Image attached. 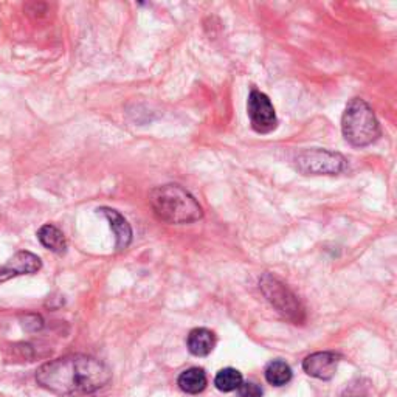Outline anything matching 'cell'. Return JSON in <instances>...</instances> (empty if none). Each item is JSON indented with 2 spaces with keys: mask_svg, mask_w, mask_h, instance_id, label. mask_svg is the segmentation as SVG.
Listing matches in <instances>:
<instances>
[{
  "mask_svg": "<svg viewBox=\"0 0 397 397\" xmlns=\"http://www.w3.org/2000/svg\"><path fill=\"white\" fill-rule=\"evenodd\" d=\"M112 379L106 364L92 355L75 354L48 361L38 369L36 382L47 391L62 397L96 393Z\"/></svg>",
  "mask_w": 397,
  "mask_h": 397,
  "instance_id": "1",
  "label": "cell"
},
{
  "mask_svg": "<svg viewBox=\"0 0 397 397\" xmlns=\"http://www.w3.org/2000/svg\"><path fill=\"white\" fill-rule=\"evenodd\" d=\"M154 214L166 224H191L204 218V210L190 191L176 183L154 188L149 193Z\"/></svg>",
  "mask_w": 397,
  "mask_h": 397,
  "instance_id": "2",
  "label": "cell"
},
{
  "mask_svg": "<svg viewBox=\"0 0 397 397\" xmlns=\"http://www.w3.org/2000/svg\"><path fill=\"white\" fill-rule=\"evenodd\" d=\"M341 134L354 148H365L379 140L380 124L365 100L352 98L346 104L341 117Z\"/></svg>",
  "mask_w": 397,
  "mask_h": 397,
  "instance_id": "3",
  "label": "cell"
},
{
  "mask_svg": "<svg viewBox=\"0 0 397 397\" xmlns=\"http://www.w3.org/2000/svg\"><path fill=\"white\" fill-rule=\"evenodd\" d=\"M260 287L264 297L269 299V303L274 306L285 320H289V322L294 324H301L304 322V306L294 292L281 280H278L276 276L270 274H264L260 280Z\"/></svg>",
  "mask_w": 397,
  "mask_h": 397,
  "instance_id": "4",
  "label": "cell"
},
{
  "mask_svg": "<svg viewBox=\"0 0 397 397\" xmlns=\"http://www.w3.org/2000/svg\"><path fill=\"white\" fill-rule=\"evenodd\" d=\"M294 162L303 176H338L347 168V160L340 152L320 148L298 152Z\"/></svg>",
  "mask_w": 397,
  "mask_h": 397,
  "instance_id": "5",
  "label": "cell"
},
{
  "mask_svg": "<svg viewBox=\"0 0 397 397\" xmlns=\"http://www.w3.org/2000/svg\"><path fill=\"white\" fill-rule=\"evenodd\" d=\"M247 114L250 118L252 129L257 134H270L278 126V118L274 104L261 90L253 89L248 95Z\"/></svg>",
  "mask_w": 397,
  "mask_h": 397,
  "instance_id": "6",
  "label": "cell"
},
{
  "mask_svg": "<svg viewBox=\"0 0 397 397\" xmlns=\"http://www.w3.org/2000/svg\"><path fill=\"white\" fill-rule=\"evenodd\" d=\"M338 361L340 355L336 352H313L303 360V369L310 377L320 380H331L337 373Z\"/></svg>",
  "mask_w": 397,
  "mask_h": 397,
  "instance_id": "7",
  "label": "cell"
},
{
  "mask_svg": "<svg viewBox=\"0 0 397 397\" xmlns=\"http://www.w3.org/2000/svg\"><path fill=\"white\" fill-rule=\"evenodd\" d=\"M43 267L40 257L30 252H17L11 260L0 266V283H5L20 275H33Z\"/></svg>",
  "mask_w": 397,
  "mask_h": 397,
  "instance_id": "8",
  "label": "cell"
},
{
  "mask_svg": "<svg viewBox=\"0 0 397 397\" xmlns=\"http://www.w3.org/2000/svg\"><path fill=\"white\" fill-rule=\"evenodd\" d=\"M101 213L104 218L109 220L110 228L114 230L115 233V246L118 252H123L129 247V244L132 242V228L129 225V222L123 218V216L118 213L117 210L107 207H101L96 210Z\"/></svg>",
  "mask_w": 397,
  "mask_h": 397,
  "instance_id": "9",
  "label": "cell"
},
{
  "mask_svg": "<svg viewBox=\"0 0 397 397\" xmlns=\"http://www.w3.org/2000/svg\"><path fill=\"white\" fill-rule=\"evenodd\" d=\"M186 346L188 351L196 357H207L214 350L216 336L207 327H196L188 334Z\"/></svg>",
  "mask_w": 397,
  "mask_h": 397,
  "instance_id": "10",
  "label": "cell"
},
{
  "mask_svg": "<svg viewBox=\"0 0 397 397\" xmlns=\"http://www.w3.org/2000/svg\"><path fill=\"white\" fill-rule=\"evenodd\" d=\"M38 239L43 246L53 253L62 255L67 250V241L64 233L53 224H45L39 228Z\"/></svg>",
  "mask_w": 397,
  "mask_h": 397,
  "instance_id": "11",
  "label": "cell"
},
{
  "mask_svg": "<svg viewBox=\"0 0 397 397\" xmlns=\"http://www.w3.org/2000/svg\"><path fill=\"white\" fill-rule=\"evenodd\" d=\"M177 383L186 394H199L207 388V374L202 368H190L179 375Z\"/></svg>",
  "mask_w": 397,
  "mask_h": 397,
  "instance_id": "12",
  "label": "cell"
},
{
  "mask_svg": "<svg viewBox=\"0 0 397 397\" xmlns=\"http://www.w3.org/2000/svg\"><path fill=\"white\" fill-rule=\"evenodd\" d=\"M266 380L274 387L287 385L292 380V368L283 360L270 361L266 368Z\"/></svg>",
  "mask_w": 397,
  "mask_h": 397,
  "instance_id": "13",
  "label": "cell"
},
{
  "mask_svg": "<svg viewBox=\"0 0 397 397\" xmlns=\"http://www.w3.org/2000/svg\"><path fill=\"white\" fill-rule=\"evenodd\" d=\"M214 385L222 393L236 391L242 385V374L234 368H224L216 374Z\"/></svg>",
  "mask_w": 397,
  "mask_h": 397,
  "instance_id": "14",
  "label": "cell"
},
{
  "mask_svg": "<svg viewBox=\"0 0 397 397\" xmlns=\"http://www.w3.org/2000/svg\"><path fill=\"white\" fill-rule=\"evenodd\" d=\"M22 326L27 331L38 332L44 327V322L40 315H36V313H27L25 317H22Z\"/></svg>",
  "mask_w": 397,
  "mask_h": 397,
  "instance_id": "15",
  "label": "cell"
},
{
  "mask_svg": "<svg viewBox=\"0 0 397 397\" xmlns=\"http://www.w3.org/2000/svg\"><path fill=\"white\" fill-rule=\"evenodd\" d=\"M238 389L241 397H262V388L255 382H242Z\"/></svg>",
  "mask_w": 397,
  "mask_h": 397,
  "instance_id": "16",
  "label": "cell"
}]
</instances>
